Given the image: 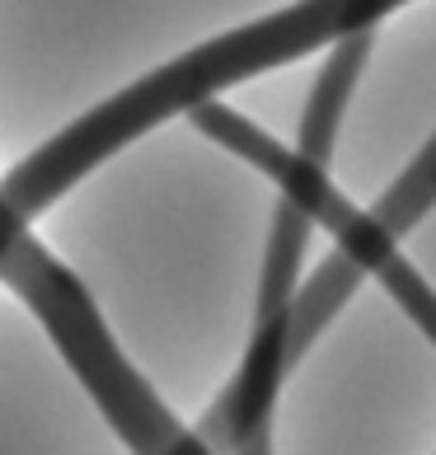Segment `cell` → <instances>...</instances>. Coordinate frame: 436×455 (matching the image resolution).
Masks as SVG:
<instances>
[{
	"label": "cell",
	"instance_id": "3",
	"mask_svg": "<svg viewBox=\"0 0 436 455\" xmlns=\"http://www.w3.org/2000/svg\"><path fill=\"white\" fill-rule=\"evenodd\" d=\"M371 57V28L347 33V38L333 43V52L324 57L320 76L310 85L305 113H300V132H296V150L314 164H333V141H338L347 99L361 80V66Z\"/></svg>",
	"mask_w": 436,
	"mask_h": 455
},
{
	"label": "cell",
	"instance_id": "4",
	"mask_svg": "<svg viewBox=\"0 0 436 455\" xmlns=\"http://www.w3.org/2000/svg\"><path fill=\"white\" fill-rule=\"evenodd\" d=\"M310 212L296 207L291 197L277 202V221L267 235V254H263V277H258V306L254 310H287L296 300V277H300V259H305V240H310Z\"/></svg>",
	"mask_w": 436,
	"mask_h": 455
},
{
	"label": "cell",
	"instance_id": "5",
	"mask_svg": "<svg viewBox=\"0 0 436 455\" xmlns=\"http://www.w3.org/2000/svg\"><path fill=\"white\" fill-rule=\"evenodd\" d=\"M432 202H436V137L417 150L408 170L380 193V202H376L371 212H376V221H380L384 230L404 240V235L432 212Z\"/></svg>",
	"mask_w": 436,
	"mask_h": 455
},
{
	"label": "cell",
	"instance_id": "2",
	"mask_svg": "<svg viewBox=\"0 0 436 455\" xmlns=\"http://www.w3.org/2000/svg\"><path fill=\"white\" fill-rule=\"evenodd\" d=\"M188 117L197 123V132H207L221 150H230V156H240V160L254 164V170H263L277 183L281 197H291L296 207H305L310 221L324 226L333 235V244H338L361 273H371L384 291L399 300V310L436 343V291H432V282L399 254V235L384 230L376 221V212H357L338 188H333L329 164L305 160L296 146L267 137V132L254 127L244 113H234L226 104H211V99L188 108Z\"/></svg>",
	"mask_w": 436,
	"mask_h": 455
},
{
	"label": "cell",
	"instance_id": "1",
	"mask_svg": "<svg viewBox=\"0 0 436 455\" xmlns=\"http://www.w3.org/2000/svg\"><path fill=\"white\" fill-rule=\"evenodd\" d=\"M399 5L404 0H300V5L273 14V20H258L216 43L193 47L188 57L160 66L155 76L113 94L108 104H99L80 123L57 132L43 150H33L24 164H14L5 174V183H0V254L28 230V221L43 207H52L61 193H71L94 164L117 156L131 137H141L174 113L207 104L211 94L240 85L249 76L273 71L277 61L305 57L320 43H338L347 33L371 28Z\"/></svg>",
	"mask_w": 436,
	"mask_h": 455
}]
</instances>
